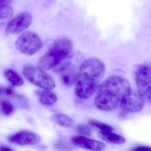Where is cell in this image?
Wrapping results in <instances>:
<instances>
[{
  "instance_id": "2",
  "label": "cell",
  "mask_w": 151,
  "mask_h": 151,
  "mask_svg": "<svg viewBox=\"0 0 151 151\" xmlns=\"http://www.w3.org/2000/svg\"><path fill=\"white\" fill-rule=\"evenodd\" d=\"M105 72L104 64L99 59L91 58L84 60L80 66L76 82V95L81 99L91 97L99 87Z\"/></svg>"
},
{
  "instance_id": "17",
  "label": "cell",
  "mask_w": 151,
  "mask_h": 151,
  "mask_svg": "<svg viewBox=\"0 0 151 151\" xmlns=\"http://www.w3.org/2000/svg\"><path fill=\"white\" fill-rule=\"evenodd\" d=\"M15 112V108L9 101L6 100L0 101V112L4 116L9 117Z\"/></svg>"
},
{
  "instance_id": "8",
  "label": "cell",
  "mask_w": 151,
  "mask_h": 151,
  "mask_svg": "<svg viewBox=\"0 0 151 151\" xmlns=\"http://www.w3.org/2000/svg\"><path fill=\"white\" fill-rule=\"evenodd\" d=\"M32 17L30 13L22 12L11 20L6 27V33L17 34L26 29L31 25Z\"/></svg>"
},
{
  "instance_id": "20",
  "label": "cell",
  "mask_w": 151,
  "mask_h": 151,
  "mask_svg": "<svg viewBox=\"0 0 151 151\" xmlns=\"http://www.w3.org/2000/svg\"><path fill=\"white\" fill-rule=\"evenodd\" d=\"M76 131L81 136L88 137L91 135V131L89 126L84 124L79 125L76 128Z\"/></svg>"
},
{
  "instance_id": "14",
  "label": "cell",
  "mask_w": 151,
  "mask_h": 151,
  "mask_svg": "<svg viewBox=\"0 0 151 151\" xmlns=\"http://www.w3.org/2000/svg\"><path fill=\"white\" fill-rule=\"evenodd\" d=\"M4 75L8 81L15 87H19L24 84L23 78L13 69H6L4 71Z\"/></svg>"
},
{
  "instance_id": "10",
  "label": "cell",
  "mask_w": 151,
  "mask_h": 151,
  "mask_svg": "<svg viewBox=\"0 0 151 151\" xmlns=\"http://www.w3.org/2000/svg\"><path fill=\"white\" fill-rule=\"evenodd\" d=\"M74 56H73L70 62L65 67L61 73V82L64 86L70 87L76 84L81 64L78 65L74 61Z\"/></svg>"
},
{
  "instance_id": "5",
  "label": "cell",
  "mask_w": 151,
  "mask_h": 151,
  "mask_svg": "<svg viewBox=\"0 0 151 151\" xmlns=\"http://www.w3.org/2000/svg\"><path fill=\"white\" fill-rule=\"evenodd\" d=\"M15 45L21 53L32 56L41 49L42 42L38 34L32 31H27L19 36Z\"/></svg>"
},
{
  "instance_id": "22",
  "label": "cell",
  "mask_w": 151,
  "mask_h": 151,
  "mask_svg": "<svg viewBox=\"0 0 151 151\" xmlns=\"http://www.w3.org/2000/svg\"><path fill=\"white\" fill-rule=\"evenodd\" d=\"M129 151H151V147L144 145H139L131 148Z\"/></svg>"
},
{
  "instance_id": "12",
  "label": "cell",
  "mask_w": 151,
  "mask_h": 151,
  "mask_svg": "<svg viewBox=\"0 0 151 151\" xmlns=\"http://www.w3.org/2000/svg\"><path fill=\"white\" fill-rule=\"evenodd\" d=\"M35 93L39 98L40 102L45 105H52L57 101V97L50 90H37L35 91Z\"/></svg>"
},
{
  "instance_id": "13",
  "label": "cell",
  "mask_w": 151,
  "mask_h": 151,
  "mask_svg": "<svg viewBox=\"0 0 151 151\" xmlns=\"http://www.w3.org/2000/svg\"><path fill=\"white\" fill-rule=\"evenodd\" d=\"M98 135L102 140L111 143L122 144L126 142V140L123 137L111 132L101 131L99 133Z\"/></svg>"
},
{
  "instance_id": "3",
  "label": "cell",
  "mask_w": 151,
  "mask_h": 151,
  "mask_svg": "<svg viewBox=\"0 0 151 151\" xmlns=\"http://www.w3.org/2000/svg\"><path fill=\"white\" fill-rule=\"evenodd\" d=\"M73 49L71 40L58 39L39 59L37 66L44 71L52 69L55 72L60 73L71 59Z\"/></svg>"
},
{
  "instance_id": "1",
  "label": "cell",
  "mask_w": 151,
  "mask_h": 151,
  "mask_svg": "<svg viewBox=\"0 0 151 151\" xmlns=\"http://www.w3.org/2000/svg\"><path fill=\"white\" fill-rule=\"evenodd\" d=\"M131 89L126 78L117 75L110 76L99 87L95 98V105L104 111H113L119 105L122 98Z\"/></svg>"
},
{
  "instance_id": "7",
  "label": "cell",
  "mask_w": 151,
  "mask_h": 151,
  "mask_svg": "<svg viewBox=\"0 0 151 151\" xmlns=\"http://www.w3.org/2000/svg\"><path fill=\"white\" fill-rule=\"evenodd\" d=\"M137 91L145 100L151 103V64L141 65L136 73Z\"/></svg>"
},
{
  "instance_id": "25",
  "label": "cell",
  "mask_w": 151,
  "mask_h": 151,
  "mask_svg": "<svg viewBox=\"0 0 151 151\" xmlns=\"http://www.w3.org/2000/svg\"><path fill=\"white\" fill-rule=\"evenodd\" d=\"M10 2L9 1H0V7L5 5H9Z\"/></svg>"
},
{
  "instance_id": "4",
  "label": "cell",
  "mask_w": 151,
  "mask_h": 151,
  "mask_svg": "<svg viewBox=\"0 0 151 151\" xmlns=\"http://www.w3.org/2000/svg\"><path fill=\"white\" fill-rule=\"evenodd\" d=\"M22 73L29 82L43 89L51 90L55 87L51 76L38 66L27 64L23 66Z\"/></svg>"
},
{
  "instance_id": "6",
  "label": "cell",
  "mask_w": 151,
  "mask_h": 151,
  "mask_svg": "<svg viewBox=\"0 0 151 151\" xmlns=\"http://www.w3.org/2000/svg\"><path fill=\"white\" fill-rule=\"evenodd\" d=\"M145 99L137 90L131 89L120 102L119 115L125 118L129 113L139 112L144 106Z\"/></svg>"
},
{
  "instance_id": "9",
  "label": "cell",
  "mask_w": 151,
  "mask_h": 151,
  "mask_svg": "<svg viewBox=\"0 0 151 151\" xmlns=\"http://www.w3.org/2000/svg\"><path fill=\"white\" fill-rule=\"evenodd\" d=\"M8 140L13 144L19 145H35L40 142L37 134L29 130H22L9 136Z\"/></svg>"
},
{
  "instance_id": "24",
  "label": "cell",
  "mask_w": 151,
  "mask_h": 151,
  "mask_svg": "<svg viewBox=\"0 0 151 151\" xmlns=\"http://www.w3.org/2000/svg\"><path fill=\"white\" fill-rule=\"evenodd\" d=\"M0 151H14L8 146L4 145H0Z\"/></svg>"
},
{
  "instance_id": "23",
  "label": "cell",
  "mask_w": 151,
  "mask_h": 151,
  "mask_svg": "<svg viewBox=\"0 0 151 151\" xmlns=\"http://www.w3.org/2000/svg\"><path fill=\"white\" fill-rule=\"evenodd\" d=\"M3 91L6 95L9 96H14L15 95L14 90L11 88H6Z\"/></svg>"
},
{
  "instance_id": "15",
  "label": "cell",
  "mask_w": 151,
  "mask_h": 151,
  "mask_svg": "<svg viewBox=\"0 0 151 151\" xmlns=\"http://www.w3.org/2000/svg\"><path fill=\"white\" fill-rule=\"evenodd\" d=\"M51 120L55 124L64 127H71L74 123L70 117L64 114H55L51 117Z\"/></svg>"
},
{
  "instance_id": "26",
  "label": "cell",
  "mask_w": 151,
  "mask_h": 151,
  "mask_svg": "<svg viewBox=\"0 0 151 151\" xmlns=\"http://www.w3.org/2000/svg\"><path fill=\"white\" fill-rule=\"evenodd\" d=\"M1 90H0V95H1Z\"/></svg>"
},
{
  "instance_id": "11",
  "label": "cell",
  "mask_w": 151,
  "mask_h": 151,
  "mask_svg": "<svg viewBox=\"0 0 151 151\" xmlns=\"http://www.w3.org/2000/svg\"><path fill=\"white\" fill-rule=\"evenodd\" d=\"M70 141L75 146L88 150L102 151L106 147L105 144L102 142L81 136H73Z\"/></svg>"
},
{
  "instance_id": "21",
  "label": "cell",
  "mask_w": 151,
  "mask_h": 151,
  "mask_svg": "<svg viewBox=\"0 0 151 151\" xmlns=\"http://www.w3.org/2000/svg\"><path fill=\"white\" fill-rule=\"evenodd\" d=\"M19 102V104L21 108L29 110L30 109V104L27 99L23 96L19 95L17 98Z\"/></svg>"
},
{
  "instance_id": "19",
  "label": "cell",
  "mask_w": 151,
  "mask_h": 151,
  "mask_svg": "<svg viewBox=\"0 0 151 151\" xmlns=\"http://www.w3.org/2000/svg\"><path fill=\"white\" fill-rule=\"evenodd\" d=\"M89 124L95 127L100 129L101 131L112 132L114 130V129L111 126L95 120H90L89 121Z\"/></svg>"
},
{
  "instance_id": "16",
  "label": "cell",
  "mask_w": 151,
  "mask_h": 151,
  "mask_svg": "<svg viewBox=\"0 0 151 151\" xmlns=\"http://www.w3.org/2000/svg\"><path fill=\"white\" fill-rule=\"evenodd\" d=\"M13 15V10L9 5L0 7V27L10 20Z\"/></svg>"
},
{
  "instance_id": "18",
  "label": "cell",
  "mask_w": 151,
  "mask_h": 151,
  "mask_svg": "<svg viewBox=\"0 0 151 151\" xmlns=\"http://www.w3.org/2000/svg\"><path fill=\"white\" fill-rule=\"evenodd\" d=\"M55 147L60 151H73L75 150L74 146L65 140L60 139L56 142Z\"/></svg>"
}]
</instances>
